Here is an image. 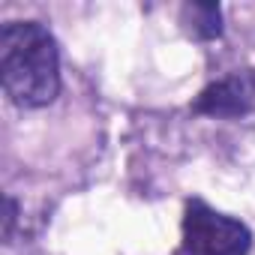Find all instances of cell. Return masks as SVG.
Instances as JSON below:
<instances>
[{"label":"cell","mask_w":255,"mask_h":255,"mask_svg":"<svg viewBox=\"0 0 255 255\" xmlns=\"http://www.w3.org/2000/svg\"><path fill=\"white\" fill-rule=\"evenodd\" d=\"M180 15L186 30L198 39H216L222 33V12L216 3H186Z\"/></svg>","instance_id":"obj_4"},{"label":"cell","mask_w":255,"mask_h":255,"mask_svg":"<svg viewBox=\"0 0 255 255\" xmlns=\"http://www.w3.org/2000/svg\"><path fill=\"white\" fill-rule=\"evenodd\" d=\"M0 81L21 108H42L60 93V54L39 21H9L0 30Z\"/></svg>","instance_id":"obj_1"},{"label":"cell","mask_w":255,"mask_h":255,"mask_svg":"<svg viewBox=\"0 0 255 255\" xmlns=\"http://www.w3.org/2000/svg\"><path fill=\"white\" fill-rule=\"evenodd\" d=\"M252 231L225 213H216L204 201H189L183 213L180 255H246Z\"/></svg>","instance_id":"obj_2"},{"label":"cell","mask_w":255,"mask_h":255,"mask_svg":"<svg viewBox=\"0 0 255 255\" xmlns=\"http://www.w3.org/2000/svg\"><path fill=\"white\" fill-rule=\"evenodd\" d=\"M6 213H3V240H9L12 237V225H15V216H18V204L6 195Z\"/></svg>","instance_id":"obj_5"},{"label":"cell","mask_w":255,"mask_h":255,"mask_svg":"<svg viewBox=\"0 0 255 255\" xmlns=\"http://www.w3.org/2000/svg\"><path fill=\"white\" fill-rule=\"evenodd\" d=\"M195 114H207V117H243L255 111V69H243L234 72L228 78H219L213 84H207L195 105Z\"/></svg>","instance_id":"obj_3"}]
</instances>
